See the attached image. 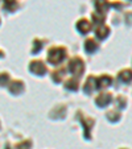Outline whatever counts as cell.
<instances>
[{"mask_svg": "<svg viewBox=\"0 0 132 149\" xmlns=\"http://www.w3.org/2000/svg\"><path fill=\"white\" fill-rule=\"evenodd\" d=\"M64 57H65V50H62V49H54V50H50V54H49V59H50V62H53V63L59 62Z\"/></svg>", "mask_w": 132, "mask_h": 149, "instance_id": "obj_1", "label": "cell"}, {"mask_svg": "<svg viewBox=\"0 0 132 149\" xmlns=\"http://www.w3.org/2000/svg\"><path fill=\"white\" fill-rule=\"evenodd\" d=\"M31 70H33L34 73H44V71H45V68H44L40 62H34L33 66H31Z\"/></svg>", "mask_w": 132, "mask_h": 149, "instance_id": "obj_2", "label": "cell"}, {"mask_svg": "<svg viewBox=\"0 0 132 149\" xmlns=\"http://www.w3.org/2000/svg\"><path fill=\"white\" fill-rule=\"evenodd\" d=\"M16 3H15V0H6V8L7 9H13Z\"/></svg>", "mask_w": 132, "mask_h": 149, "instance_id": "obj_3", "label": "cell"}]
</instances>
